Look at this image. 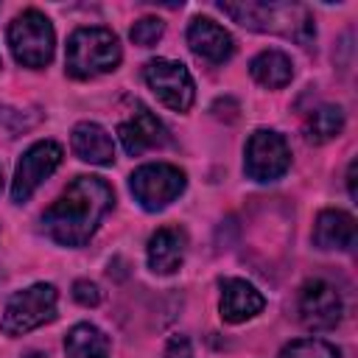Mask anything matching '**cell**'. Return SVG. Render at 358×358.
Instances as JSON below:
<instances>
[{
  "mask_svg": "<svg viewBox=\"0 0 358 358\" xmlns=\"http://www.w3.org/2000/svg\"><path fill=\"white\" fill-rule=\"evenodd\" d=\"M115 193L101 176H76L64 193L42 213V227L59 246H84L101 218L112 210Z\"/></svg>",
  "mask_w": 358,
  "mask_h": 358,
  "instance_id": "1",
  "label": "cell"
},
{
  "mask_svg": "<svg viewBox=\"0 0 358 358\" xmlns=\"http://www.w3.org/2000/svg\"><path fill=\"white\" fill-rule=\"evenodd\" d=\"M224 14H229L238 25L257 31V34H280L296 42H310L316 28L313 17L299 3H260V0H241V3H218Z\"/></svg>",
  "mask_w": 358,
  "mask_h": 358,
  "instance_id": "2",
  "label": "cell"
},
{
  "mask_svg": "<svg viewBox=\"0 0 358 358\" xmlns=\"http://www.w3.org/2000/svg\"><path fill=\"white\" fill-rule=\"evenodd\" d=\"M123 59L120 42L109 28L87 25L73 31L67 39V56H64V70L70 78L87 81L103 73H112Z\"/></svg>",
  "mask_w": 358,
  "mask_h": 358,
  "instance_id": "3",
  "label": "cell"
},
{
  "mask_svg": "<svg viewBox=\"0 0 358 358\" xmlns=\"http://www.w3.org/2000/svg\"><path fill=\"white\" fill-rule=\"evenodd\" d=\"M8 48L17 64L42 70L45 64H50L56 48V34L50 20L39 8H25L8 25Z\"/></svg>",
  "mask_w": 358,
  "mask_h": 358,
  "instance_id": "4",
  "label": "cell"
},
{
  "mask_svg": "<svg viewBox=\"0 0 358 358\" xmlns=\"http://www.w3.org/2000/svg\"><path fill=\"white\" fill-rule=\"evenodd\" d=\"M59 291L50 282H34L22 291H14L3 308L0 330L6 336H25L56 319Z\"/></svg>",
  "mask_w": 358,
  "mask_h": 358,
  "instance_id": "5",
  "label": "cell"
},
{
  "mask_svg": "<svg viewBox=\"0 0 358 358\" xmlns=\"http://www.w3.org/2000/svg\"><path fill=\"white\" fill-rule=\"evenodd\" d=\"M185 185H187L185 171L171 162H148L129 176V190L134 201L148 213L165 210L171 201H176L185 193Z\"/></svg>",
  "mask_w": 358,
  "mask_h": 358,
  "instance_id": "6",
  "label": "cell"
},
{
  "mask_svg": "<svg viewBox=\"0 0 358 358\" xmlns=\"http://www.w3.org/2000/svg\"><path fill=\"white\" fill-rule=\"evenodd\" d=\"M148 90L173 112H187L196 101V84L190 70L173 59H151L143 67Z\"/></svg>",
  "mask_w": 358,
  "mask_h": 358,
  "instance_id": "7",
  "label": "cell"
},
{
  "mask_svg": "<svg viewBox=\"0 0 358 358\" xmlns=\"http://www.w3.org/2000/svg\"><path fill=\"white\" fill-rule=\"evenodd\" d=\"M291 168V148L274 129H257L246 140L243 171L255 182H277Z\"/></svg>",
  "mask_w": 358,
  "mask_h": 358,
  "instance_id": "8",
  "label": "cell"
},
{
  "mask_svg": "<svg viewBox=\"0 0 358 358\" xmlns=\"http://www.w3.org/2000/svg\"><path fill=\"white\" fill-rule=\"evenodd\" d=\"M62 157H64V151H62V145H59L56 140H39V143H34V145L20 157V162H17V168H14L11 199H14L17 204L28 201V199L36 193V187L62 165Z\"/></svg>",
  "mask_w": 358,
  "mask_h": 358,
  "instance_id": "9",
  "label": "cell"
},
{
  "mask_svg": "<svg viewBox=\"0 0 358 358\" xmlns=\"http://www.w3.org/2000/svg\"><path fill=\"white\" fill-rule=\"evenodd\" d=\"M296 310H299V322L308 330H330L341 322L344 302H341V294L333 282L313 277L299 288Z\"/></svg>",
  "mask_w": 358,
  "mask_h": 358,
  "instance_id": "10",
  "label": "cell"
},
{
  "mask_svg": "<svg viewBox=\"0 0 358 358\" xmlns=\"http://www.w3.org/2000/svg\"><path fill=\"white\" fill-rule=\"evenodd\" d=\"M117 137H120L126 154L140 157V154H145L151 148H162L168 143V129H165V123L151 109H145L143 103H137V109L131 112V117L120 120Z\"/></svg>",
  "mask_w": 358,
  "mask_h": 358,
  "instance_id": "11",
  "label": "cell"
},
{
  "mask_svg": "<svg viewBox=\"0 0 358 358\" xmlns=\"http://www.w3.org/2000/svg\"><path fill=\"white\" fill-rule=\"evenodd\" d=\"M187 45H190V50L199 59H204L210 64H224L235 53L232 34L224 25H218L215 20H210V17H193L190 20V25H187Z\"/></svg>",
  "mask_w": 358,
  "mask_h": 358,
  "instance_id": "12",
  "label": "cell"
},
{
  "mask_svg": "<svg viewBox=\"0 0 358 358\" xmlns=\"http://www.w3.org/2000/svg\"><path fill=\"white\" fill-rule=\"evenodd\" d=\"M263 308H266V296L252 282H246L241 277L221 280V302H218V310H221V319L224 322L241 324V322L257 316Z\"/></svg>",
  "mask_w": 358,
  "mask_h": 358,
  "instance_id": "13",
  "label": "cell"
},
{
  "mask_svg": "<svg viewBox=\"0 0 358 358\" xmlns=\"http://www.w3.org/2000/svg\"><path fill=\"white\" fill-rule=\"evenodd\" d=\"M187 252V235L179 227H159L148 238V268L154 274H173L182 268Z\"/></svg>",
  "mask_w": 358,
  "mask_h": 358,
  "instance_id": "14",
  "label": "cell"
},
{
  "mask_svg": "<svg viewBox=\"0 0 358 358\" xmlns=\"http://www.w3.org/2000/svg\"><path fill=\"white\" fill-rule=\"evenodd\" d=\"M70 148L81 162H90V165H112L115 162L112 134L95 120H81L73 126Z\"/></svg>",
  "mask_w": 358,
  "mask_h": 358,
  "instance_id": "15",
  "label": "cell"
},
{
  "mask_svg": "<svg viewBox=\"0 0 358 358\" xmlns=\"http://www.w3.org/2000/svg\"><path fill=\"white\" fill-rule=\"evenodd\" d=\"M313 246L324 252H350L355 246V218L336 207L322 210L313 221Z\"/></svg>",
  "mask_w": 358,
  "mask_h": 358,
  "instance_id": "16",
  "label": "cell"
},
{
  "mask_svg": "<svg viewBox=\"0 0 358 358\" xmlns=\"http://www.w3.org/2000/svg\"><path fill=\"white\" fill-rule=\"evenodd\" d=\"M249 76L268 90H282L291 78H294V62L288 53L282 50H260L252 62H249Z\"/></svg>",
  "mask_w": 358,
  "mask_h": 358,
  "instance_id": "17",
  "label": "cell"
},
{
  "mask_svg": "<svg viewBox=\"0 0 358 358\" xmlns=\"http://www.w3.org/2000/svg\"><path fill=\"white\" fill-rule=\"evenodd\" d=\"M67 358H109V338L101 327L90 322H78L64 336Z\"/></svg>",
  "mask_w": 358,
  "mask_h": 358,
  "instance_id": "18",
  "label": "cell"
},
{
  "mask_svg": "<svg viewBox=\"0 0 358 358\" xmlns=\"http://www.w3.org/2000/svg\"><path fill=\"white\" fill-rule=\"evenodd\" d=\"M341 129H344V112L336 103H322L310 109V115L305 117V137L308 143H316V145L338 137Z\"/></svg>",
  "mask_w": 358,
  "mask_h": 358,
  "instance_id": "19",
  "label": "cell"
},
{
  "mask_svg": "<svg viewBox=\"0 0 358 358\" xmlns=\"http://www.w3.org/2000/svg\"><path fill=\"white\" fill-rule=\"evenodd\" d=\"M280 358H338V350L322 338H296L280 350Z\"/></svg>",
  "mask_w": 358,
  "mask_h": 358,
  "instance_id": "20",
  "label": "cell"
},
{
  "mask_svg": "<svg viewBox=\"0 0 358 358\" xmlns=\"http://www.w3.org/2000/svg\"><path fill=\"white\" fill-rule=\"evenodd\" d=\"M162 31H165V22H162L159 17H140V20L131 25L129 36H131L134 45L151 48V45H157V39L162 36Z\"/></svg>",
  "mask_w": 358,
  "mask_h": 358,
  "instance_id": "21",
  "label": "cell"
},
{
  "mask_svg": "<svg viewBox=\"0 0 358 358\" xmlns=\"http://www.w3.org/2000/svg\"><path fill=\"white\" fill-rule=\"evenodd\" d=\"M73 299L84 308H95L101 302V288L92 280H76L73 282Z\"/></svg>",
  "mask_w": 358,
  "mask_h": 358,
  "instance_id": "22",
  "label": "cell"
},
{
  "mask_svg": "<svg viewBox=\"0 0 358 358\" xmlns=\"http://www.w3.org/2000/svg\"><path fill=\"white\" fill-rule=\"evenodd\" d=\"M162 358H193V347H190V338L176 333L168 338L165 350H162Z\"/></svg>",
  "mask_w": 358,
  "mask_h": 358,
  "instance_id": "23",
  "label": "cell"
},
{
  "mask_svg": "<svg viewBox=\"0 0 358 358\" xmlns=\"http://www.w3.org/2000/svg\"><path fill=\"white\" fill-rule=\"evenodd\" d=\"M347 190H350V199H355V159L347 168Z\"/></svg>",
  "mask_w": 358,
  "mask_h": 358,
  "instance_id": "24",
  "label": "cell"
},
{
  "mask_svg": "<svg viewBox=\"0 0 358 358\" xmlns=\"http://www.w3.org/2000/svg\"><path fill=\"white\" fill-rule=\"evenodd\" d=\"M22 358H48V355H45V352H39V350H31V352H25Z\"/></svg>",
  "mask_w": 358,
  "mask_h": 358,
  "instance_id": "25",
  "label": "cell"
},
{
  "mask_svg": "<svg viewBox=\"0 0 358 358\" xmlns=\"http://www.w3.org/2000/svg\"><path fill=\"white\" fill-rule=\"evenodd\" d=\"M0 190H3V171H0Z\"/></svg>",
  "mask_w": 358,
  "mask_h": 358,
  "instance_id": "26",
  "label": "cell"
}]
</instances>
